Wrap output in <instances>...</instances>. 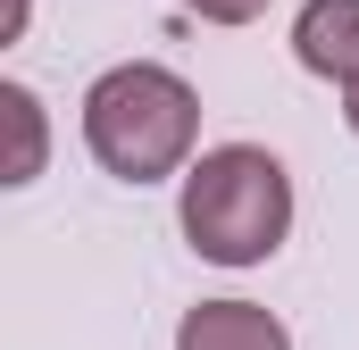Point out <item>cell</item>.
I'll return each instance as SVG.
<instances>
[{
  "label": "cell",
  "mask_w": 359,
  "mask_h": 350,
  "mask_svg": "<svg viewBox=\"0 0 359 350\" xmlns=\"http://www.w3.org/2000/svg\"><path fill=\"white\" fill-rule=\"evenodd\" d=\"M176 8H192L201 25H251V17H268V0H176Z\"/></svg>",
  "instance_id": "6"
},
{
  "label": "cell",
  "mask_w": 359,
  "mask_h": 350,
  "mask_svg": "<svg viewBox=\"0 0 359 350\" xmlns=\"http://www.w3.org/2000/svg\"><path fill=\"white\" fill-rule=\"evenodd\" d=\"M25 8H34V0H8V25H0V42H17V34H25Z\"/></svg>",
  "instance_id": "7"
},
{
  "label": "cell",
  "mask_w": 359,
  "mask_h": 350,
  "mask_svg": "<svg viewBox=\"0 0 359 350\" xmlns=\"http://www.w3.org/2000/svg\"><path fill=\"white\" fill-rule=\"evenodd\" d=\"M292 59L318 84H359V0H301L292 17Z\"/></svg>",
  "instance_id": "3"
},
{
  "label": "cell",
  "mask_w": 359,
  "mask_h": 350,
  "mask_svg": "<svg viewBox=\"0 0 359 350\" xmlns=\"http://www.w3.org/2000/svg\"><path fill=\"white\" fill-rule=\"evenodd\" d=\"M176 350H292V334L259 300H201V309H184Z\"/></svg>",
  "instance_id": "4"
},
{
  "label": "cell",
  "mask_w": 359,
  "mask_h": 350,
  "mask_svg": "<svg viewBox=\"0 0 359 350\" xmlns=\"http://www.w3.org/2000/svg\"><path fill=\"white\" fill-rule=\"evenodd\" d=\"M84 150L117 183H168L201 159V92L159 59H126L84 92Z\"/></svg>",
  "instance_id": "1"
},
{
  "label": "cell",
  "mask_w": 359,
  "mask_h": 350,
  "mask_svg": "<svg viewBox=\"0 0 359 350\" xmlns=\"http://www.w3.org/2000/svg\"><path fill=\"white\" fill-rule=\"evenodd\" d=\"M176 225L209 267H268L292 234V175L259 142H217L184 167Z\"/></svg>",
  "instance_id": "2"
},
{
  "label": "cell",
  "mask_w": 359,
  "mask_h": 350,
  "mask_svg": "<svg viewBox=\"0 0 359 350\" xmlns=\"http://www.w3.org/2000/svg\"><path fill=\"white\" fill-rule=\"evenodd\" d=\"M0 117H8V142H17L0 183H8V192H25V183L42 175V159H50V117H42V92H34V84H0Z\"/></svg>",
  "instance_id": "5"
},
{
  "label": "cell",
  "mask_w": 359,
  "mask_h": 350,
  "mask_svg": "<svg viewBox=\"0 0 359 350\" xmlns=\"http://www.w3.org/2000/svg\"><path fill=\"white\" fill-rule=\"evenodd\" d=\"M343 125H351V134H359V84L343 92Z\"/></svg>",
  "instance_id": "8"
}]
</instances>
